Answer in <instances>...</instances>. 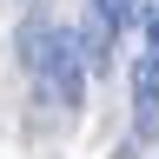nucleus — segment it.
<instances>
[{
	"instance_id": "f03ea898",
	"label": "nucleus",
	"mask_w": 159,
	"mask_h": 159,
	"mask_svg": "<svg viewBox=\"0 0 159 159\" xmlns=\"http://www.w3.org/2000/svg\"><path fill=\"white\" fill-rule=\"evenodd\" d=\"M133 139H159V60H133Z\"/></svg>"
},
{
	"instance_id": "20e7f679",
	"label": "nucleus",
	"mask_w": 159,
	"mask_h": 159,
	"mask_svg": "<svg viewBox=\"0 0 159 159\" xmlns=\"http://www.w3.org/2000/svg\"><path fill=\"white\" fill-rule=\"evenodd\" d=\"M93 7L113 20V33H126V27H139V20H146V0H93Z\"/></svg>"
},
{
	"instance_id": "39448f33",
	"label": "nucleus",
	"mask_w": 159,
	"mask_h": 159,
	"mask_svg": "<svg viewBox=\"0 0 159 159\" xmlns=\"http://www.w3.org/2000/svg\"><path fill=\"white\" fill-rule=\"evenodd\" d=\"M152 13H159V7H152Z\"/></svg>"
},
{
	"instance_id": "f257e3e1",
	"label": "nucleus",
	"mask_w": 159,
	"mask_h": 159,
	"mask_svg": "<svg viewBox=\"0 0 159 159\" xmlns=\"http://www.w3.org/2000/svg\"><path fill=\"white\" fill-rule=\"evenodd\" d=\"M60 40H66V20H53V13H27V20H20V33H13V60L40 80V73L53 66Z\"/></svg>"
},
{
	"instance_id": "7ed1b4c3",
	"label": "nucleus",
	"mask_w": 159,
	"mask_h": 159,
	"mask_svg": "<svg viewBox=\"0 0 159 159\" xmlns=\"http://www.w3.org/2000/svg\"><path fill=\"white\" fill-rule=\"evenodd\" d=\"M80 60H86V73L99 80V73H113V47H119V33H113V20L99 13V7H86V20H80Z\"/></svg>"
}]
</instances>
